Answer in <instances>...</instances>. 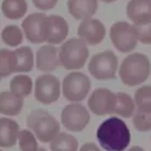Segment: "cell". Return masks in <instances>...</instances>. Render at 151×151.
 <instances>
[{"label":"cell","instance_id":"obj_15","mask_svg":"<svg viewBox=\"0 0 151 151\" xmlns=\"http://www.w3.org/2000/svg\"><path fill=\"white\" fill-rule=\"evenodd\" d=\"M34 65L38 71L44 73H50L55 71L60 66L59 51L55 45L44 44L41 45L34 55Z\"/></svg>","mask_w":151,"mask_h":151},{"label":"cell","instance_id":"obj_8","mask_svg":"<svg viewBox=\"0 0 151 151\" xmlns=\"http://www.w3.org/2000/svg\"><path fill=\"white\" fill-rule=\"evenodd\" d=\"M110 40L113 47L122 53L132 52L139 42L136 26L127 21H117L112 24L110 27Z\"/></svg>","mask_w":151,"mask_h":151},{"label":"cell","instance_id":"obj_12","mask_svg":"<svg viewBox=\"0 0 151 151\" xmlns=\"http://www.w3.org/2000/svg\"><path fill=\"white\" fill-rule=\"evenodd\" d=\"M47 15L44 12L28 14L21 22L24 37L32 44H44L45 40V22Z\"/></svg>","mask_w":151,"mask_h":151},{"label":"cell","instance_id":"obj_21","mask_svg":"<svg viewBox=\"0 0 151 151\" xmlns=\"http://www.w3.org/2000/svg\"><path fill=\"white\" fill-rule=\"evenodd\" d=\"M27 1L26 0H2L1 12L5 18L11 20L22 19L27 13Z\"/></svg>","mask_w":151,"mask_h":151},{"label":"cell","instance_id":"obj_13","mask_svg":"<svg viewBox=\"0 0 151 151\" xmlns=\"http://www.w3.org/2000/svg\"><path fill=\"white\" fill-rule=\"evenodd\" d=\"M70 33L66 19L59 14L47 15L45 22V40L51 45L63 44Z\"/></svg>","mask_w":151,"mask_h":151},{"label":"cell","instance_id":"obj_3","mask_svg":"<svg viewBox=\"0 0 151 151\" xmlns=\"http://www.w3.org/2000/svg\"><path fill=\"white\" fill-rule=\"evenodd\" d=\"M26 125L41 143H50L60 132V123L42 109L32 110L26 117Z\"/></svg>","mask_w":151,"mask_h":151},{"label":"cell","instance_id":"obj_28","mask_svg":"<svg viewBox=\"0 0 151 151\" xmlns=\"http://www.w3.org/2000/svg\"><path fill=\"white\" fill-rule=\"evenodd\" d=\"M136 28H137L139 42L144 45H151V22L136 26Z\"/></svg>","mask_w":151,"mask_h":151},{"label":"cell","instance_id":"obj_29","mask_svg":"<svg viewBox=\"0 0 151 151\" xmlns=\"http://www.w3.org/2000/svg\"><path fill=\"white\" fill-rule=\"evenodd\" d=\"M32 2L35 8L40 9L41 12H46V11L53 9L57 6L58 0H32Z\"/></svg>","mask_w":151,"mask_h":151},{"label":"cell","instance_id":"obj_18","mask_svg":"<svg viewBox=\"0 0 151 151\" xmlns=\"http://www.w3.org/2000/svg\"><path fill=\"white\" fill-rule=\"evenodd\" d=\"M68 13L77 20L92 18L98 9V0H67Z\"/></svg>","mask_w":151,"mask_h":151},{"label":"cell","instance_id":"obj_7","mask_svg":"<svg viewBox=\"0 0 151 151\" xmlns=\"http://www.w3.org/2000/svg\"><path fill=\"white\" fill-rule=\"evenodd\" d=\"M87 70L97 80L114 79L118 70V58L111 50L96 53L90 58Z\"/></svg>","mask_w":151,"mask_h":151},{"label":"cell","instance_id":"obj_34","mask_svg":"<svg viewBox=\"0 0 151 151\" xmlns=\"http://www.w3.org/2000/svg\"><path fill=\"white\" fill-rule=\"evenodd\" d=\"M0 151H2V150H1V149H0Z\"/></svg>","mask_w":151,"mask_h":151},{"label":"cell","instance_id":"obj_23","mask_svg":"<svg viewBox=\"0 0 151 151\" xmlns=\"http://www.w3.org/2000/svg\"><path fill=\"white\" fill-rule=\"evenodd\" d=\"M136 104L133 98L125 92L116 93V106L114 114L122 118H131L134 113Z\"/></svg>","mask_w":151,"mask_h":151},{"label":"cell","instance_id":"obj_11","mask_svg":"<svg viewBox=\"0 0 151 151\" xmlns=\"http://www.w3.org/2000/svg\"><path fill=\"white\" fill-rule=\"evenodd\" d=\"M116 93L106 87H98L88 96L87 109L96 116L114 114Z\"/></svg>","mask_w":151,"mask_h":151},{"label":"cell","instance_id":"obj_30","mask_svg":"<svg viewBox=\"0 0 151 151\" xmlns=\"http://www.w3.org/2000/svg\"><path fill=\"white\" fill-rule=\"evenodd\" d=\"M78 151H101V149H100L97 144H94V143H92V142H88V143L83 144V145L78 149Z\"/></svg>","mask_w":151,"mask_h":151},{"label":"cell","instance_id":"obj_27","mask_svg":"<svg viewBox=\"0 0 151 151\" xmlns=\"http://www.w3.org/2000/svg\"><path fill=\"white\" fill-rule=\"evenodd\" d=\"M18 143H19L20 151H38L39 149L38 139L29 129L19 130Z\"/></svg>","mask_w":151,"mask_h":151},{"label":"cell","instance_id":"obj_9","mask_svg":"<svg viewBox=\"0 0 151 151\" xmlns=\"http://www.w3.org/2000/svg\"><path fill=\"white\" fill-rule=\"evenodd\" d=\"M33 93L37 101L44 105H51L60 98L61 84L57 76L42 73L33 83Z\"/></svg>","mask_w":151,"mask_h":151},{"label":"cell","instance_id":"obj_24","mask_svg":"<svg viewBox=\"0 0 151 151\" xmlns=\"http://www.w3.org/2000/svg\"><path fill=\"white\" fill-rule=\"evenodd\" d=\"M17 55V72L15 73H27L33 70L34 66V54L31 47L21 46L14 50Z\"/></svg>","mask_w":151,"mask_h":151},{"label":"cell","instance_id":"obj_14","mask_svg":"<svg viewBox=\"0 0 151 151\" xmlns=\"http://www.w3.org/2000/svg\"><path fill=\"white\" fill-rule=\"evenodd\" d=\"M78 37L83 39L87 45H98L100 44L105 35H106V28L105 25L96 18H88L81 20V22L78 26L77 29Z\"/></svg>","mask_w":151,"mask_h":151},{"label":"cell","instance_id":"obj_2","mask_svg":"<svg viewBox=\"0 0 151 151\" xmlns=\"http://www.w3.org/2000/svg\"><path fill=\"white\" fill-rule=\"evenodd\" d=\"M151 73V63L144 53H131L125 57L118 67V76L126 86H137L147 80Z\"/></svg>","mask_w":151,"mask_h":151},{"label":"cell","instance_id":"obj_16","mask_svg":"<svg viewBox=\"0 0 151 151\" xmlns=\"http://www.w3.org/2000/svg\"><path fill=\"white\" fill-rule=\"evenodd\" d=\"M126 15L134 26L151 22V0H129Z\"/></svg>","mask_w":151,"mask_h":151},{"label":"cell","instance_id":"obj_19","mask_svg":"<svg viewBox=\"0 0 151 151\" xmlns=\"http://www.w3.org/2000/svg\"><path fill=\"white\" fill-rule=\"evenodd\" d=\"M24 109V99L13 94L9 90L0 92V113L6 117L18 116Z\"/></svg>","mask_w":151,"mask_h":151},{"label":"cell","instance_id":"obj_5","mask_svg":"<svg viewBox=\"0 0 151 151\" xmlns=\"http://www.w3.org/2000/svg\"><path fill=\"white\" fill-rule=\"evenodd\" d=\"M91 90L90 78L80 71H71L66 74L61 83V94L70 103H80Z\"/></svg>","mask_w":151,"mask_h":151},{"label":"cell","instance_id":"obj_20","mask_svg":"<svg viewBox=\"0 0 151 151\" xmlns=\"http://www.w3.org/2000/svg\"><path fill=\"white\" fill-rule=\"evenodd\" d=\"M9 91L19 98L25 99L33 92V80L26 73H18L9 81Z\"/></svg>","mask_w":151,"mask_h":151},{"label":"cell","instance_id":"obj_31","mask_svg":"<svg viewBox=\"0 0 151 151\" xmlns=\"http://www.w3.org/2000/svg\"><path fill=\"white\" fill-rule=\"evenodd\" d=\"M127 151H145V150H144L143 147H140V146H137V145H136V146H132V147H130Z\"/></svg>","mask_w":151,"mask_h":151},{"label":"cell","instance_id":"obj_22","mask_svg":"<svg viewBox=\"0 0 151 151\" xmlns=\"http://www.w3.org/2000/svg\"><path fill=\"white\" fill-rule=\"evenodd\" d=\"M79 142L78 139L67 132H59L51 142L50 150L51 151H78Z\"/></svg>","mask_w":151,"mask_h":151},{"label":"cell","instance_id":"obj_4","mask_svg":"<svg viewBox=\"0 0 151 151\" xmlns=\"http://www.w3.org/2000/svg\"><path fill=\"white\" fill-rule=\"evenodd\" d=\"M58 51L60 66L68 71H77L83 68L90 57L87 44L79 37L65 40Z\"/></svg>","mask_w":151,"mask_h":151},{"label":"cell","instance_id":"obj_17","mask_svg":"<svg viewBox=\"0 0 151 151\" xmlns=\"http://www.w3.org/2000/svg\"><path fill=\"white\" fill-rule=\"evenodd\" d=\"M19 124L11 117H0V147H13L18 143Z\"/></svg>","mask_w":151,"mask_h":151},{"label":"cell","instance_id":"obj_25","mask_svg":"<svg viewBox=\"0 0 151 151\" xmlns=\"http://www.w3.org/2000/svg\"><path fill=\"white\" fill-rule=\"evenodd\" d=\"M17 72V55L14 50L0 48V78H6Z\"/></svg>","mask_w":151,"mask_h":151},{"label":"cell","instance_id":"obj_33","mask_svg":"<svg viewBox=\"0 0 151 151\" xmlns=\"http://www.w3.org/2000/svg\"><path fill=\"white\" fill-rule=\"evenodd\" d=\"M38 151H47V150H46L45 147H39V149H38Z\"/></svg>","mask_w":151,"mask_h":151},{"label":"cell","instance_id":"obj_35","mask_svg":"<svg viewBox=\"0 0 151 151\" xmlns=\"http://www.w3.org/2000/svg\"><path fill=\"white\" fill-rule=\"evenodd\" d=\"M0 80H1V78H0Z\"/></svg>","mask_w":151,"mask_h":151},{"label":"cell","instance_id":"obj_26","mask_svg":"<svg viewBox=\"0 0 151 151\" xmlns=\"http://www.w3.org/2000/svg\"><path fill=\"white\" fill-rule=\"evenodd\" d=\"M1 40L8 47H18L24 41V32L18 25H7L0 33Z\"/></svg>","mask_w":151,"mask_h":151},{"label":"cell","instance_id":"obj_32","mask_svg":"<svg viewBox=\"0 0 151 151\" xmlns=\"http://www.w3.org/2000/svg\"><path fill=\"white\" fill-rule=\"evenodd\" d=\"M100 1H103V2H105V4H111V2H114V1H117V0H100Z\"/></svg>","mask_w":151,"mask_h":151},{"label":"cell","instance_id":"obj_1","mask_svg":"<svg viewBox=\"0 0 151 151\" xmlns=\"http://www.w3.org/2000/svg\"><path fill=\"white\" fill-rule=\"evenodd\" d=\"M96 137L105 151H125L131 142L130 129L119 117H110L101 122Z\"/></svg>","mask_w":151,"mask_h":151},{"label":"cell","instance_id":"obj_6","mask_svg":"<svg viewBox=\"0 0 151 151\" xmlns=\"http://www.w3.org/2000/svg\"><path fill=\"white\" fill-rule=\"evenodd\" d=\"M136 110L132 116V123L137 131L147 132L151 130V86L144 85L134 92Z\"/></svg>","mask_w":151,"mask_h":151},{"label":"cell","instance_id":"obj_10","mask_svg":"<svg viewBox=\"0 0 151 151\" xmlns=\"http://www.w3.org/2000/svg\"><path fill=\"white\" fill-rule=\"evenodd\" d=\"M90 111L80 103L66 104L60 113L63 126L70 132H81L90 123Z\"/></svg>","mask_w":151,"mask_h":151}]
</instances>
